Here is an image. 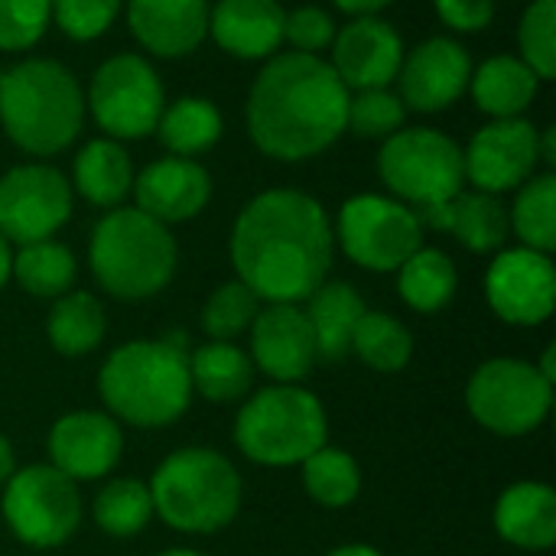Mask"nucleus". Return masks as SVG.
Listing matches in <instances>:
<instances>
[{
	"instance_id": "35",
	"label": "nucleus",
	"mask_w": 556,
	"mask_h": 556,
	"mask_svg": "<svg viewBox=\"0 0 556 556\" xmlns=\"http://www.w3.org/2000/svg\"><path fill=\"white\" fill-rule=\"evenodd\" d=\"M300 469H303L306 495L329 511L349 508L362 495V469H358L355 456L339 446L326 443L309 459H303Z\"/></svg>"
},
{
	"instance_id": "42",
	"label": "nucleus",
	"mask_w": 556,
	"mask_h": 556,
	"mask_svg": "<svg viewBox=\"0 0 556 556\" xmlns=\"http://www.w3.org/2000/svg\"><path fill=\"white\" fill-rule=\"evenodd\" d=\"M283 39L293 46V52L319 55L323 49L332 46L336 39V23L326 10L319 7H296L283 20Z\"/></svg>"
},
{
	"instance_id": "24",
	"label": "nucleus",
	"mask_w": 556,
	"mask_h": 556,
	"mask_svg": "<svg viewBox=\"0 0 556 556\" xmlns=\"http://www.w3.org/2000/svg\"><path fill=\"white\" fill-rule=\"evenodd\" d=\"M492 525L518 551H551L556 544V492L547 482L508 485L495 502Z\"/></svg>"
},
{
	"instance_id": "46",
	"label": "nucleus",
	"mask_w": 556,
	"mask_h": 556,
	"mask_svg": "<svg viewBox=\"0 0 556 556\" xmlns=\"http://www.w3.org/2000/svg\"><path fill=\"white\" fill-rule=\"evenodd\" d=\"M10 277H13V251H10V244L0 238V290L10 283Z\"/></svg>"
},
{
	"instance_id": "33",
	"label": "nucleus",
	"mask_w": 556,
	"mask_h": 556,
	"mask_svg": "<svg viewBox=\"0 0 556 556\" xmlns=\"http://www.w3.org/2000/svg\"><path fill=\"white\" fill-rule=\"evenodd\" d=\"M91 518L98 531L108 538H117V541L137 538L153 521V498H150L147 482L134 476L104 482L91 502Z\"/></svg>"
},
{
	"instance_id": "36",
	"label": "nucleus",
	"mask_w": 556,
	"mask_h": 556,
	"mask_svg": "<svg viewBox=\"0 0 556 556\" xmlns=\"http://www.w3.org/2000/svg\"><path fill=\"white\" fill-rule=\"evenodd\" d=\"M511 231L518 235L521 248L554 254L556 248V176L541 173L531 176L508 212Z\"/></svg>"
},
{
	"instance_id": "2",
	"label": "nucleus",
	"mask_w": 556,
	"mask_h": 556,
	"mask_svg": "<svg viewBox=\"0 0 556 556\" xmlns=\"http://www.w3.org/2000/svg\"><path fill=\"white\" fill-rule=\"evenodd\" d=\"M349 88L329 62L306 52L274 55L251 85L248 130L261 153L300 163L329 150L345 130Z\"/></svg>"
},
{
	"instance_id": "41",
	"label": "nucleus",
	"mask_w": 556,
	"mask_h": 556,
	"mask_svg": "<svg viewBox=\"0 0 556 556\" xmlns=\"http://www.w3.org/2000/svg\"><path fill=\"white\" fill-rule=\"evenodd\" d=\"M121 0H52V20L78 42L98 39L117 16Z\"/></svg>"
},
{
	"instance_id": "6",
	"label": "nucleus",
	"mask_w": 556,
	"mask_h": 556,
	"mask_svg": "<svg viewBox=\"0 0 556 556\" xmlns=\"http://www.w3.org/2000/svg\"><path fill=\"white\" fill-rule=\"evenodd\" d=\"M88 264L108 296L140 303L169 287L179 264V248L173 231L143 215L137 205L111 208L91 231Z\"/></svg>"
},
{
	"instance_id": "38",
	"label": "nucleus",
	"mask_w": 556,
	"mask_h": 556,
	"mask_svg": "<svg viewBox=\"0 0 556 556\" xmlns=\"http://www.w3.org/2000/svg\"><path fill=\"white\" fill-rule=\"evenodd\" d=\"M521 62L541 78L556 75V0H531L518 26Z\"/></svg>"
},
{
	"instance_id": "30",
	"label": "nucleus",
	"mask_w": 556,
	"mask_h": 556,
	"mask_svg": "<svg viewBox=\"0 0 556 556\" xmlns=\"http://www.w3.org/2000/svg\"><path fill=\"white\" fill-rule=\"evenodd\" d=\"M459 287L456 264L440 248H417L401 267H397V293L414 313H440L453 303Z\"/></svg>"
},
{
	"instance_id": "22",
	"label": "nucleus",
	"mask_w": 556,
	"mask_h": 556,
	"mask_svg": "<svg viewBox=\"0 0 556 556\" xmlns=\"http://www.w3.org/2000/svg\"><path fill=\"white\" fill-rule=\"evenodd\" d=\"M424 228L450 231L472 254H498L511 235L508 208L492 192H459L450 202L414 208Z\"/></svg>"
},
{
	"instance_id": "21",
	"label": "nucleus",
	"mask_w": 556,
	"mask_h": 556,
	"mask_svg": "<svg viewBox=\"0 0 556 556\" xmlns=\"http://www.w3.org/2000/svg\"><path fill=\"white\" fill-rule=\"evenodd\" d=\"M127 23L143 49L179 59L208 36V0H127Z\"/></svg>"
},
{
	"instance_id": "23",
	"label": "nucleus",
	"mask_w": 556,
	"mask_h": 556,
	"mask_svg": "<svg viewBox=\"0 0 556 556\" xmlns=\"http://www.w3.org/2000/svg\"><path fill=\"white\" fill-rule=\"evenodd\" d=\"M283 20L277 0H218L208 10V33L235 59H267L283 42Z\"/></svg>"
},
{
	"instance_id": "10",
	"label": "nucleus",
	"mask_w": 556,
	"mask_h": 556,
	"mask_svg": "<svg viewBox=\"0 0 556 556\" xmlns=\"http://www.w3.org/2000/svg\"><path fill=\"white\" fill-rule=\"evenodd\" d=\"M554 407V381H547L534 362L489 358L466 384L469 417L505 440L528 437L544 427Z\"/></svg>"
},
{
	"instance_id": "4",
	"label": "nucleus",
	"mask_w": 556,
	"mask_h": 556,
	"mask_svg": "<svg viewBox=\"0 0 556 556\" xmlns=\"http://www.w3.org/2000/svg\"><path fill=\"white\" fill-rule=\"evenodd\" d=\"M153 518L176 534L208 538L235 525L244 482L228 456L212 446H182L169 453L147 482Z\"/></svg>"
},
{
	"instance_id": "43",
	"label": "nucleus",
	"mask_w": 556,
	"mask_h": 556,
	"mask_svg": "<svg viewBox=\"0 0 556 556\" xmlns=\"http://www.w3.org/2000/svg\"><path fill=\"white\" fill-rule=\"evenodd\" d=\"M440 20L456 33H479L495 16V0H437Z\"/></svg>"
},
{
	"instance_id": "39",
	"label": "nucleus",
	"mask_w": 556,
	"mask_h": 556,
	"mask_svg": "<svg viewBox=\"0 0 556 556\" xmlns=\"http://www.w3.org/2000/svg\"><path fill=\"white\" fill-rule=\"evenodd\" d=\"M404 101L388 88H365L349 94L345 127L358 137H391L404 127Z\"/></svg>"
},
{
	"instance_id": "37",
	"label": "nucleus",
	"mask_w": 556,
	"mask_h": 556,
	"mask_svg": "<svg viewBox=\"0 0 556 556\" xmlns=\"http://www.w3.org/2000/svg\"><path fill=\"white\" fill-rule=\"evenodd\" d=\"M261 306L264 303L241 280H228L208 293L202 306V329L212 342H235L251 329Z\"/></svg>"
},
{
	"instance_id": "5",
	"label": "nucleus",
	"mask_w": 556,
	"mask_h": 556,
	"mask_svg": "<svg viewBox=\"0 0 556 556\" xmlns=\"http://www.w3.org/2000/svg\"><path fill=\"white\" fill-rule=\"evenodd\" d=\"M81 121L85 94L62 62L26 59L0 75V124L20 150L55 156L75 143Z\"/></svg>"
},
{
	"instance_id": "26",
	"label": "nucleus",
	"mask_w": 556,
	"mask_h": 556,
	"mask_svg": "<svg viewBox=\"0 0 556 556\" xmlns=\"http://www.w3.org/2000/svg\"><path fill=\"white\" fill-rule=\"evenodd\" d=\"M254 362L235 342H205L189 352V381L192 394L205 397L208 404H238L254 388Z\"/></svg>"
},
{
	"instance_id": "28",
	"label": "nucleus",
	"mask_w": 556,
	"mask_h": 556,
	"mask_svg": "<svg viewBox=\"0 0 556 556\" xmlns=\"http://www.w3.org/2000/svg\"><path fill=\"white\" fill-rule=\"evenodd\" d=\"M476 108L495 121L518 117L538 98L541 78L518 55H492L469 78Z\"/></svg>"
},
{
	"instance_id": "9",
	"label": "nucleus",
	"mask_w": 556,
	"mask_h": 556,
	"mask_svg": "<svg viewBox=\"0 0 556 556\" xmlns=\"http://www.w3.org/2000/svg\"><path fill=\"white\" fill-rule=\"evenodd\" d=\"M381 182L394 192L391 199L427 208L450 202L466 186L463 147L433 127H401L378 153Z\"/></svg>"
},
{
	"instance_id": "17",
	"label": "nucleus",
	"mask_w": 556,
	"mask_h": 556,
	"mask_svg": "<svg viewBox=\"0 0 556 556\" xmlns=\"http://www.w3.org/2000/svg\"><path fill=\"white\" fill-rule=\"evenodd\" d=\"M49 466L72 482L108 479L124 456V430L104 410H72L59 417L46 440Z\"/></svg>"
},
{
	"instance_id": "18",
	"label": "nucleus",
	"mask_w": 556,
	"mask_h": 556,
	"mask_svg": "<svg viewBox=\"0 0 556 556\" xmlns=\"http://www.w3.org/2000/svg\"><path fill=\"white\" fill-rule=\"evenodd\" d=\"M472 78V59L466 46H459L450 36H433L404 52L397 81H401V101L404 108H414L420 114L446 111L463 98Z\"/></svg>"
},
{
	"instance_id": "34",
	"label": "nucleus",
	"mask_w": 556,
	"mask_h": 556,
	"mask_svg": "<svg viewBox=\"0 0 556 556\" xmlns=\"http://www.w3.org/2000/svg\"><path fill=\"white\" fill-rule=\"evenodd\" d=\"M352 352L362 365H368L378 375H397L414 358V336L410 329L391 316V313H365L352 336Z\"/></svg>"
},
{
	"instance_id": "31",
	"label": "nucleus",
	"mask_w": 556,
	"mask_h": 556,
	"mask_svg": "<svg viewBox=\"0 0 556 556\" xmlns=\"http://www.w3.org/2000/svg\"><path fill=\"white\" fill-rule=\"evenodd\" d=\"M156 134L173 156L192 160L195 153H205L218 143L222 114L208 98H179L163 108Z\"/></svg>"
},
{
	"instance_id": "1",
	"label": "nucleus",
	"mask_w": 556,
	"mask_h": 556,
	"mask_svg": "<svg viewBox=\"0 0 556 556\" xmlns=\"http://www.w3.org/2000/svg\"><path fill=\"white\" fill-rule=\"evenodd\" d=\"M332 254V222L300 189L254 195L231 228V267L261 303L303 306L329 280Z\"/></svg>"
},
{
	"instance_id": "12",
	"label": "nucleus",
	"mask_w": 556,
	"mask_h": 556,
	"mask_svg": "<svg viewBox=\"0 0 556 556\" xmlns=\"http://www.w3.org/2000/svg\"><path fill=\"white\" fill-rule=\"evenodd\" d=\"M88 108L114 140H137L156 130L166 108L163 85L153 65L134 52L111 55L91 78Z\"/></svg>"
},
{
	"instance_id": "15",
	"label": "nucleus",
	"mask_w": 556,
	"mask_h": 556,
	"mask_svg": "<svg viewBox=\"0 0 556 556\" xmlns=\"http://www.w3.org/2000/svg\"><path fill=\"white\" fill-rule=\"evenodd\" d=\"M541 163V134L521 117H505L485 124L463 150L466 179L479 192H511L521 189Z\"/></svg>"
},
{
	"instance_id": "27",
	"label": "nucleus",
	"mask_w": 556,
	"mask_h": 556,
	"mask_svg": "<svg viewBox=\"0 0 556 556\" xmlns=\"http://www.w3.org/2000/svg\"><path fill=\"white\" fill-rule=\"evenodd\" d=\"M134 160L117 140H88L75 156V192L98 208H121L134 189Z\"/></svg>"
},
{
	"instance_id": "8",
	"label": "nucleus",
	"mask_w": 556,
	"mask_h": 556,
	"mask_svg": "<svg viewBox=\"0 0 556 556\" xmlns=\"http://www.w3.org/2000/svg\"><path fill=\"white\" fill-rule=\"evenodd\" d=\"M0 515L7 531L33 551H55L75 538L85 518L78 482L49 463L23 466L3 482Z\"/></svg>"
},
{
	"instance_id": "20",
	"label": "nucleus",
	"mask_w": 556,
	"mask_h": 556,
	"mask_svg": "<svg viewBox=\"0 0 556 556\" xmlns=\"http://www.w3.org/2000/svg\"><path fill=\"white\" fill-rule=\"evenodd\" d=\"M134 199L137 208L160 225H179L195 218L212 199L208 169L186 156H163L134 176Z\"/></svg>"
},
{
	"instance_id": "16",
	"label": "nucleus",
	"mask_w": 556,
	"mask_h": 556,
	"mask_svg": "<svg viewBox=\"0 0 556 556\" xmlns=\"http://www.w3.org/2000/svg\"><path fill=\"white\" fill-rule=\"evenodd\" d=\"M254 371L267 375L270 384H303L319 355L309 319L300 303H267L248 329Z\"/></svg>"
},
{
	"instance_id": "13",
	"label": "nucleus",
	"mask_w": 556,
	"mask_h": 556,
	"mask_svg": "<svg viewBox=\"0 0 556 556\" xmlns=\"http://www.w3.org/2000/svg\"><path fill=\"white\" fill-rule=\"evenodd\" d=\"M72 218V186L46 163H23L0 176V238L36 244L55 238Z\"/></svg>"
},
{
	"instance_id": "45",
	"label": "nucleus",
	"mask_w": 556,
	"mask_h": 556,
	"mask_svg": "<svg viewBox=\"0 0 556 556\" xmlns=\"http://www.w3.org/2000/svg\"><path fill=\"white\" fill-rule=\"evenodd\" d=\"M16 472V453H13V443L0 433V489L3 482Z\"/></svg>"
},
{
	"instance_id": "7",
	"label": "nucleus",
	"mask_w": 556,
	"mask_h": 556,
	"mask_svg": "<svg viewBox=\"0 0 556 556\" xmlns=\"http://www.w3.org/2000/svg\"><path fill=\"white\" fill-rule=\"evenodd\" d=\"M329 443L323 401L303 384H267L248 394L235 417V446L267 469H290Z\"/></svg>"
},
{
	"instance_id": "40",
	"label": "nucleus",
	"mask_w": 556,
	"mask_h": 556,
	"mask_svg": "<svg viewBox=\"0 0 556 556\" xmlns=\"http://www.w3.org/2000/svg\"><path fill=\"white\" fill-rule=\"evenodd\" d=\"M52 23V0H0V49L23 52L36 46Z\"/></svg>"
},
{
	"instance_id": "32",
	"label": "nucleus",
	"mask_w": 556,
	"mask_h": 556,
	"mask_svg": "<svg viewBox=\"0 0 556 556\" xmlns=\"http://www.w3.org/2000/svg\"><path fill=\"white\" fill-rule=\"evenodd\" d=\"M75 277H78L75 254L55 238L23 244L13 254V280L36 300H59L62 293L72 290Z\"/></svg>"
},
{
	"instance_id": "44",
	"label": "nucleus",
	"mask_w": 556,
	"mask_h": 556,
	"mask_svg": "<svg viewBox=\"0 0 556 556\" xmlns=\"http://www.w3.org/2000/svg\"><path fill=\"white\" fill-rule=\"evenodd\" d=\"M332 3L352 16H378V10H384L391 0H332Z\"/></svg>"
},
{
	"instance_id": "14",
	"label": "nucleus",
	"mask_w": 556,
	"mask_h": 556,
	"mask_svg": "<svg viewBox=\"0 0 556 556\" xmlns=\"http://www.w3.org/2000/svg\"><path fill=\"white\" fill-rule=\"evenodd\" d=\"M485 300L508 326H541L556 309V270L551 254L502 248L485 274Z\"/></svg>"
},
{
	"instance_id": "29",
	"label": "nucleus",
	"mask_w": 556,
	"mask_h": 556,
	"mask_svg": "<svg viewBox=\"0 0 556 556\" xmlns=\"http://www.w3.org/2000/svg\"><path fill=\"white\" fill-rule=\"evenodd\" d=\"M46 336H49V345L62 358H85L108 336L104 306L85 290H68L59 300H52V309L46 319Z\"/></svg>"
},
{
	"instance_id": "11",
	"label": "nucleus",
	"mask_w": 556,
	"mask_h": 556,
	"mask_svg": "<svg viewBox=\"0 0 556 556\" xmlns=\"http://www.w3.org/2000/svg\"><path fill=\"white\" fill-rule=\"evenodd\" d=\"M336 244L365 270L391 274L417 248H424V225L417 212L391 195H352L336 218Z\"/></svg>"
},
{
	"instance_id": "48",
	"label": "nucleus",
	"mask_w": 556,
	"mask_h": 556,
	"mask_svg": "<svg viewBox=\"0 0 556 556\" xmlns=\"http://www.w3.org/2000/svg\"><path fill=\"white\" fill-rule=\"evenodd\" d=\"M541 160L544 163H556V127H547L544 134H541Z\"/></svg>"
},
{
	"instance_id": "25",
	"label": "nucleus",
	"mask_w": 556,
	"mask_h": 556,
	"mask_svg": "<svg viewBox=\"0 0 556 556\" xmlns=\"http://www.w3.org/2000/svg\"><path fill=\"white\" fill-rule=\"evenodd\" d=\"M303 313L309 319L319 362H342L352 352L355 326L368 313V306L352 283L326 280L319 290L309 293Z\"/></svg>"
},
{
	"instance_id": "3",
	"label": "nucleus",
	"mask_w": 556,
	"mask_h": 556,
	"mask_svg": "<svg viewBox=\"0 0 556 556\" xmlns=\"http://www.w3.org/2000/svg\"><path fill=\"white\" fill-rule=\"evenodd\" d=\"M98 394L117 424L160 430L176 424L192 401L189 352L169 339H134L117 345L101 371Z\"/></svg>"
},
{
	"instance_id": "49",
	"label": "nucleus",
	"mask_w": 556,
	"mask_h": 556,
	"mask_svg": "<svg viewBox=\"0 0 556 556\" xmlns=\"http://www.w3.org/2000/svg\"><path fill=\"white\" fill-rule=\"evenodd\" d=\"M153 556H205L202 551H192V547H169V551H160Z\"/></svg>"
},
{
	"instance_id": "19",
	"label": "nucleus",
	"mask_w": 556,
	"mask_h": 556,
	"mask_svg": "<svg viewBox=\"0 0 556 556\" xmlns=\"http://www.w3.org/2000/svg\"><path fill=\"white\" fill-rule=\"evenodd\" d=\"M404 62L401 33L381 16H355L332 39V68L345 88H388Z\"/></svg>"
},
{
	"instance_id": "47",
	"label": "nucleus",
	"mask_w": 556,
	"mask_h": 556,
	"mask_svg": "<svg viewBox=\"0 0 556 556\" xmlns=\"http://www.w3.org/2000/svg\"><path fill=\"white\" fill-rule=\"evenodd\" d=\"M326 556H384L378 547H371V544H342V547H336V551H329Z\"/></svg>"
}]
</instances>
